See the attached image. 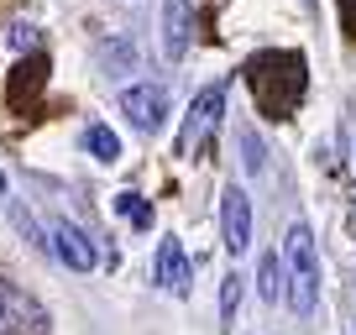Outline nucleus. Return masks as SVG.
<instances>
[{
  "instance_id": "obj_1",
  "label": "nucleus",
  "mask_w": 356,
  "mask_h": 335,
  "mask_svg": "<svg viewBox=\"0 0 356 335\" xmlns=\"http://www.w3.org/2000/svg\"><path fill=\"white\" fill-rule=\"evenodd\" d=\"M283 299L293 314L320 309V257H314V236L304 220L289 225V236H283Z\"/></svg>"
},
{
  "instance_id": "obj_2",
  "label": "nucleus",
  "mask_w": 356,
  "mask_h": 335,
  "mask_svg": "<svg viewBox=\"0 0 356 335\" xmlns=\"http://www.w3.org/2000/svg\"><path fill=\"white\" fill-rule=\"evenodd\" d=\"M220 115H225V84L200 90V95H194V105H189V115H184V126H178V136H173V152H178V157L204 152V147H210V136L220 131Z\"/></svg>"
},
{
  "instance_id": "obj_3",
  "label": "nucleus",
  "mask_w": 356,
  "mask_h": 335,
  "mask_svg": "<svg viewBox=\"0 0 356 335\" xmlns=\"http://www.w3.org/2000/svg\"><path fill=\"white\" fill-rule=\"evenodd\" d=\"M220 241L231 257H246V246H252V199L241 183H225L220 194Z\"/></svg>"
},
{
  "instance_id": "obj_4",
  "label": "nucleus",
  "mask_w": 356,
  "mask_h": 335,
  "mask_svg": "<svg viewBox=\"0 0 356 335\" xmlns=\"http://www.w3.org/2000/svg\"><path fill=\"white\" fill-rule=\"evenodd\" d=\"M47 246H53V252H58V257H63L74 272H95V268H100L95 241H89L74 220H63V215H53V220H47Z\"/></svg>"
},
{
  "instance_id": "obj_5",
  "label": "nucleus",
  "mask_w": 356,
  "mask_h": 335,
  "mask_svg": "<svg viewBox=\"0 0 356 335\" xmlns=\"http://www.w3.org/2000/svg\"><path fill=\"white\" fill-rule=\"evenodd\" d=\"M121 111L131 115V126L142 136L163 131V115H168V90L163 84H126L121 90Z\"/></svg>"
},
{
  "instance_id": "obj_6",
  "label": "nucleus",
  "mask_w": 356,
  "mask_h": 335,
  "mask_svg": "<svg viewBox=\"0 0 356 335\" xmlns=\"http://www.w3.org/2000/svg\"><path fill=\"white\" fill-rule=\"evenodd\" d=\"M157 288L173 293V299H184V293L194 288V268H189V252H184V241H157Z\"/></svg>"
},
{
  "instance_id": "obj_7",
  "label": "nucleus",
  "mask_w": 356,
  "mask_h": 335,
  "mask_svg": "<svg viewBox=\"0 0 356 335\" xmlns=\"http://www.w3.org/2000/svg\"><path fill=\"white\" fill-rule=\"evenodd\" d=\"M157 26H163V58L178 63V58L189 53V32H194L189 0H163V6H157Z\"/></svg>"
},
{
  "instance_id": "obj_8",
  "label": "nucleus",
  "mask_w": 356,
  "mask_h": 335,
  "mask_svg": "<svg viewBox=\"0 0 356 335\" xmlns=\"http://www.w3.org/2000/svg\"><path fill=\"white\" fill-rule=\"evenodd\" d=\"M11 309H16V320H11V314L0 320L11 335H47V314L37 309V304L26 299V293H16V288H11Z\"/></svg>"
},
{
  "instance_id": "obj_9",
  "label": "nucleus",
  "mask_w": 356,
  "mask_h": 335,
  "mask_svg": "<svg viewBox=\"0 0 356 335\" xmlns=\"http://www.w3.org/2000/svg\"><path fill=\"white\" fill-rule=\"evenodd\" d=\"M257 293H262L267 304L283 299V257H278V252H267V257L257 262Z\"/></svg>"
},
{
  "instance_id": "obj_10",
  "label": "nucleus",
  "mask_w": 356,
  "mask_h": 335,
  "mask_svg": "<svg viewBox=\"0 0 356 335\" xmlns=\"http://www.w3.org/2000/svg\"><path fill=\"white\" fill-rule=\"evenodd\" d=\"M115 215H121L126 225H136V231H152V204H147L136 189H121V194H115Z\"/></svg>"
},
{
  "instance_id": "obj_11",
  "label": "nucleus",
  "mask_w": 356,
  "mask_h": 335,
  "mask_svg": "<svg viewBox=\"0 0 356 335\" xmlns=\"http://www.w3.org/2000/svg\"><path fill=\"white\" fill-rule=\"evenodd\" d=\"M84 147H89L95 157H100V163H115V157H121V136H115L105 121H95V126L84 131Z\"/></svg>"
},
{
  "instance_id": "obj_12",
  "label": "nucleus",
  "mask_w": 356,
  "mask_h": 335,
  "mask_svg": "<svg viewBox=\"0 0 356 335\" xmlns=\"http://www.w3.org/2000/svg\"><path fill=\"white\" fill-rule=\"evenodd\" d=\"M241 293H246V278H241V272H225V283H220V320H225V325H236Z\"/></svg>"
},
{
  "instance_id": "obj_13",
  "label": "nucleus",
  "mask_w": 356,
  "mask_h": 335,
  "mask_svg": "<svg viewBox=\"0 0 356 335\" xmlns=\"http://www.w3.org/2000/svg\"><path fill=\"white\" fill-rule=\"evenodd\" d=\"M6 47H11V53H37V47H42V32H37L32 22H16L11 32H6Z\"/></svg>"
},
{
  "instance_id": "obj_14",
  "label": "nucleus",
  "mask_w": 356,
  "mask_h": 335,
  "mask_svg": "<svg viewBox=\"0 0 356 335\" xmlns=\"http://www.w3.org/2000/svg\"><path fill=\"white\" fill-rule=\"evenodd\" d=\"M241 147H246V173H262V142L252 131H241Z\"/></svg>"
},
{
  "instance_id": "obj_15",
  "label": "nucleus",
  "mask_w": 356,
  "mask_h": 335,
  "mask_svg": "<svg viewBox=\"0 0 356 335\" xmlns=\"http://www.w3.org/2000/svg\"><path fill=\"white\" fill-rule=\"evenodd\" d=\"M6 299H11V283H0V314H6Z\"/></svg>"
},
{
  "instance_id": "obj_16",
  "label": "nucleus",
  "mask_w": 356,
  "mask_h": 335,
  "mask_svg": "<svg viewBox=\"0 0 356 335\" xmlns=\"http://www.w3.org/2000/svg\"><path fill=\"white\" fill-rule=\"evenodd\" d=\"M0 199H6V173H0Z\"/></svg>"
},
{
  "instance_id": "obj_17",
  "label": "nucleus",
  "mask_w": 356,
  "mask_h": 335,
  "mask_svg": "<svg viewBox=\"0 0 356 335\" xmlns=\"http://www.w3.org/2000/svg\"><path fill=\"white\" fill-rule=\"evenodd\" d=\"M351 225H356V204H351Z\"/></svg>"
},
{
  "instance_id": "obj_18",
  "label": "nucleus",
  "mask_w": 356,
  "mask_h": 335,
  "mask_svg": "<svg viewBox=\"0 0 356 335\" xmlns=\"http://www.w3.org/2000/svg\"><path fill=\"white\" fill-rule=\"evenodd\" d=\"M304 6H314V0H304Z\"/></svg>"
}]
</instances>
